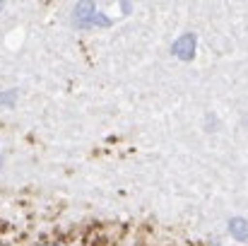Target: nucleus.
I'll return each instance as SVG.
<instances>
[{"mask_svg": "<svg viewBox=\"0 0 248 246\" xmlns=\"http://www.w3.org/2000/svg\"><path fill=\"white\" fill-rule=\"evenodd\" d=\"M111 24H113V19L106 17L104 12H99L94 2H78L73 7V27H78V29H92V27L108 29Z\"/></svg>", "mask_w": 248, "mask_h": 246, "instance_id": "obj_1", "label": "nucleus"}, {"mask_svg": "<svg viewBox=\"0 0 248 246\" xmlns=\"http://www.w3.org/2000/svg\"><path fill=\"white\" fill-rule=\"evenodd\" d=\"M195 49H198V36L193 34V32H186V34H181L173 44H171V53L176 56V58H181V61H193L195 58Z\"/></svg>", "mask_w": 248, "mask_h": 246, "instance_id": "obj_2", "label": "nucleus"}, {"mask_svg": "<svg viewBox=\"0 0 248 246\" xmlns=\"http://www.w3.org/2000/svg\"><path fill=\"white\" fill-rule=\"evenodd\" d=\"M229 234L236 242H248V220L246 217H232L229 220Z\"/></svg>", "mask_w": 248, "mask_h": 246, "instance_id": "obj_3", "label": "nucleus"}, {"mask_svg": "<svg viewBox=\"0 0 248 246\" xmlns=\"http://www.w3.org/2000/svg\"><path fill=\"white\" fill-rule=\"evenodd\" d=\"M17 97H19V89H5V92H0V106L12 109L17 104Z\"/></svg>", "mask_w": 248, "mask_h": 246, "instance_id": "obj_4", "label": "nucleus"}, {"mask_svg": "<svg viewBox=\"0 0 248 246\" xmlns=\"http://www.w3.org/2000/svg\"><path fill=\"white\" fill-rule=\"evenodd\" d=\"M121 10H123V15H128V12L133 10V5H130V2H121Z\"/></svg>", "mask_w": 248, "mask_h": 246, "instance_id": "obj_5", "label": "nucleus"}, {"mask_svg": "<svg viewBox=\"0 0 248 246\" xmlns=\"http://www.w3.org/2000/svg\"><path fill=\"white\" fill-rule=\"evenodd\" d=\"M2 164H5V157H2V155H0V169H2Z\"/></svg>", "mask_w": 248, "mask_h": 246, "instance_id": "obj_6", "label": "nucleus"}, {"mask_svg": "<svg viewBox=\"0 0 248 246\" xmlns=\"http://www.w3.org/2000/svg\"><path fill=\"white\" fill-rule=\"evenodd\" d=\"M210 246H222V244H219V242H215V244H210Z\"/></svg>", "mask_w": 248, "mask_h": 246, "instance_id": "obj_7", "label": "nucleus"}, {"mask_svg": "<svg viewBox=\"0 0 248 246\" xmlns=\"http://www.w3.org/2000/svg\"><path fill=\"white\" fill-rule=\"evenodd\" d=\"M2 7H5V2H0V10H2Z\"/></svg>", "mask_w": 248, "mask_h": 246, "instance_id": "obj_8", "label": "nucleus"}, {"mask_svg": "<svg viewBox=\"0 0 248 246\" xmlns=\"http://www.w3.org/2000/svg\"><path fill=\"white\" fill-rule=\"evenodd\" d=\"M46 246H61V244H46Z\"/></svg>", "mask_w": 248, "mask_h": 246, "instance_id": "obj_9", "label": "nucleus"}]
</instances>
